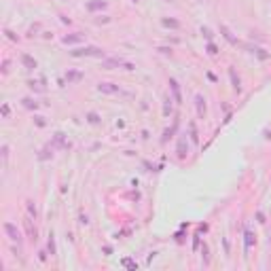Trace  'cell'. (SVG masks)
<instances>
[{"mask_svg": "<svg viewBox=\"0 0 271 271\" xmlns=\"http://www.w3.org/2000/svg\"><path fill=\"white\" fill-rule=\"evenodd\" d=\"M208 53H212V55H214V53H216V47H214V45H208Z\"/></svg>", "mask_w": 271, "mask_h": 271, "instance_id": "obj_5", "label": "cell"}, {"mask_svg": "<svg viewBox=\"0 0 271 271\" xmlns=\"http://www.w3.org/2000/svg\"><path fill=\"white\" fill-rule=\"evenodd\" d=\"M201 32H203V34H206V36H208V38H210V36H212V32H210V30H208V28H201Z\"/></svg>", "mask_w": 271, "mask_h": 271, "instance_id": "obj_7", "label": "cell"}, {"mask_svg": "<svg viewBox=\"0 0 271 271\" xmlns=\"http://www.w3.org/2000/svg\"><path fill=\"white\" fill-rule=\"evenodd\" d=\"M97 89L104 91V93H117L119 87H112V83H100V87H97Z\"/></svg>", "mask_w": 271, "mask_h": 271, "instance_id": "obj_3", "label": "cell"}, {"mask_svg": "<svg viewBox=\"0 0 271 271\" xmlns=\"http://www.w3.org/2000/svg\"><path fill=\"white\" fill-rule=\"evenodd\" d=\"M89 121H91V123H97V114H93V112H91V114H89Z\"/></svg>", "mask_w": 271, "mask_h": 271, "instance_id": "obj_6", "label": "cell"}, {"mask_svg": "<svg viewBox=\"0 0 271 271\" xmlns=\"http://www.w3.org/2000/svg\"><path fill=\"white\" fill-rule=\"evenodd\" d=\"M4 233H6V235H9L13 241H19V239H21L19 231L15 229V225H13V223H4Z\"/></svg>", "mask_w": 271, "mask_h": 271, "instance_id": "obj_1", "label": "cell"}, {"mask_svg": "<svg viewBox=\"0 0 271 271\" xmlns=\"http://www.w3.org/2000/svg\"><path fill=\"white\" fill-rule=\"evenodd\" d=\"M72 55H74V57H79V55H100V49H95V47H89V49L72 51Z\"/></svg>", "mask_w": 271, "mask_h": 271, "instance_id": "obj_2", "label": "cell"}, {"mask_svg": "<svg viewBox=\"0 0 271 271\" xmlns=\"http://www.w3.org/2000/svg\"><path fill=\"white\" fill-rule=\"evenodd\" d=\"M21 62H23V64H26L28 68H36V62H34V59H32L30 55H21Z\"/></svg>", "mask_w": 271, "mask_h": 271, "instance_id": "obj_4", "label": "cell"}]
</instances>
